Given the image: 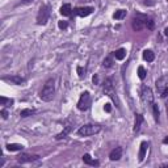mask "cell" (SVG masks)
Listing matches in <instances>:
<instances>
[{
	"label": "cell",
	"instance_id": "1",
	"mask_svg": "<svg viewBox=\"0 0 168 168\" xmlns=\"http://www.w3.org/2000/svg\"><path fill=\"white\" fill-rule=\"evenodd\" d=\"M54 93H55V80L54 79H47L46 83L43 84L41 92H39V97L42 101H51L54 99Z\"/></svg>",
	"mask_w": 168,
	"mask_h": 168
},
{
	"label": "cell",
	"instance_id": "2",
	"mask_svg": "<svg viewBox=\"0 0 168 168\" xmlns=\"http://www.w3.org/2000/svg\"><path fill=\"white\" fill-rule=\"evenodd\" d=\"M50 13H51V7L49 4L41 5V8L38 10V15H37V24L38 25H46L50 18Z\"/></svg>",
	"mask_w": 168,
	"mask_h": 168
},
{
	"label": "cell",
	"instance_id": "3",
	"mask_svg": "<svg viewBox=\"0 0 168 168\" xmlns=\"http://www.w3.org/2000/svg\"><path fill=\"white\" fill-rule=\"evenodd\" d=\"M100 130H101V127H100L99 125H92V123H88V125L81 126V127L78 130V134L80 136H91V135L97 134Z\"/></svg>",
	"mask_w": 168,
	"mask_h": 168
},
{
	"label": "cell",
	"instance_id": "4",
	"mask_svg": "<svg viewBox=\"0 0 168 168\" xmlns=\"http://www.w3.org/2000/svg\"><path fill=\"white\" fill-rule=\"evenodd\" d=\"M104 93L106 94V96H109L114 102L120 104V102H118L117 96H116V91H114V84H113V79L109 78V79H106V80L104 81ZM118 106H120V105H118Z\"/></svg>",
	"mask_w": 168,
	"mask_h": 168
},
{
	"label": "cell",
	"instance_id": "5",
	"mask_svg": "<svg viewBox=\"0 0 168 168\" xmlns=\"http://www.w3.org/2000/svg\"><path fill=\"white\" fill-rule=\"evenodd\" d=\"M146 22H147V16H143L141 13H136L135 17L133 18V22H131V26L135 32H141L142 29L146 28Z\"/></svg>",
	"mask_w": 168,
	"mask_h": 168
},
{
	"label": "cell",
	"instance_id": "6",
	"mask_svg": "<svg viewBox=\"0 0 168 168\" xmlns=\"http://www.w3.org/2000/svg\"><path fill=\"white\" fill-rule=\"evenodd\" d=\"M89 106H91V94H89L88 92H83L78 101V109L84 112V110H87Z\"/></svg>",
	"mask_w": 168,
	"mask_h": 168
},
{
	"label": "cell",
	"instance_id": "7",
	"mask_svg": "<svg viewBox=\"0 0 168 168\" xmlns=\"http://www.w3.org/2000/svg\"><path fill=\"white\" fill-rule=\"evenodd\" d=\"M141 96H142V101L146 105H151L152 102H154V94H152V91L150 87H147V85L142 87Z\"/></svg>",
	"mask_w": 168,
	"mask_h": 168
},
{
	"label": "cell",
	"instance_id": "8",
	"mask_svg": "<svg viewBox=\"0 0 168 168\" xmlns=\"http://www.w3.org/2000/svg\"><path fill=\"white\" fill-rule=\"evenodd\" d=\"M155 85H156V91H158V93L162 94L163 92H164L165 89L168 88V75H163V76H160V78L156 80Z\"/></svg>",
	"mask_w": 168,
	"mask_h": 168
},
{
	"label": "cell",
	"instance_id": "9",
	"mask_svg": "<svg viewBox=\"0 0 168 168\" xmlns=\"http://www.w3.org/2000/svg\"><path fill=\"white\" fill-rule=\"evenodd\" d=\"M39 156L38 155H30V154H21L17 156V162L18 163H29V162H34V160H38Z\"/></svg>",
	"mask_w": 168,
	"mask_h": 168
},
{
	"label": "cell",
	"instance_id": "10",
	"mask_svg": "<svg viewBox=\"0 0 168 168\" xmlns=\"http://www.w3.org/2000/svg\"><path fill=\"white\" fill-rule=\"evenodd\" d=\"M3 80L5 81H9V83L12 84H16V85H21V84L25 83V79L21 78V76L18 75H9V76H4L3 78Z\"/></svg>",
	"mask_w": 168,
	"mask_h": 168
},
{
	"label": "cell",
	"instance_id": "11",
	"mask_svg": "<svg viewBox=\"0 0 168 168\" xmlns=\"http://www.w3.org/2000/svg\"><path fill=\"white\" fill-rule=\"evenodd\" d=\"M122 147H116V148H113L112 151H110L109 154V159L112 160V162H116V160H120L121 158H122Z\"/></svg>",
	"mask_w": 168,
	"mask_h": 168
},
{
	"label": "cell",
	"instance_id": "12",
	"mask_svg": "<svg viewBox=\"0 0 168 168\" xmlns=\"http://www.w3.org/2000/svg\"><path fill=\"white\" fill-rule=\"evenodd\" d=\"M92 12H93V8L92 7H80V8H76L75 9V13L78 16H80V17H87V16H89Z\"/></svg>",
	"mask_w": 168,
	"mask_h": 168
},
{
	"label": "cell",
	"instance_id": "13",
	"mask_svg": "<svg viewBox=\"0 0 168 168\" xmlns=\"http://www.w3.org/2000/svg\"><path fill=\"white\" fill-rule=\"evenodd\" d=\"M147 147H148V143H147V142H142L141 143V148H139V154H138L139 162H143L144 156H146V152H147Z\"/></svg>",
	"mask_w": 168,
	"mask_h": 168
},
{
	"label": "cell",
	"instance_id": "14",
	"mask_svg": "<svg viewBox=\"0 0 168 168\" xmlns=\"http://www.w3.org/2000/svg\"><path fill=\"white\" fill-rule=\"evenodd\" d=\"M83 162L85 163V164H88V165H99L100 163H99V160H96V159H93V158L89 154H84L83 155Z\"/></svg>",
	"mask_w": 168,
	"mask_h": 168
},
{
	"label": "cell",
	"instance_id": "15",
	"mask_svg": "<svg viewBox=\"0 0 168 168\" xmlns=\"http://www.w3.org/2000/svg\"><path fill=\"white\" fill-rule=\"evenodd\" d=\"M144 118L142 114H136L135 116V125H134V133H138L139 130H141V126L142 123H143Z\"/></svg>",
	"mask_w": 168,
	"mask_h": 168
},
{
	"label": "cell",
	"instance_id": "16",
	"mask_svg": "<svg viewBox=\"0 0 168 168\" xmlns=\"http://www.w3.org/2000/svg\"><path fill=\"white\" fill-rule=\"evenodd\" d=\"M5 148L10 152H15V151H22L24 146L22 144H18V143H8L7 146H5Z\"/></svg>",
	"mask_w": 168,
	"mask_h": 168
},
{
	"label": "cell",
	"instance_id": "17",
	"mask_svg": "<svg viewBox=\"0 0 168 168\" xmlns=\"http://www.w3.org/2000/svg\"><path fill=\"white\" fill-rule=\"evenodd\" d=\"M71 13H72L71 4H63L62 7H60V15L62 16H71Z\"/></svg>",
	"mask_w": 168,
	"mask_h": 168
},
{
	"label": "cell",
	"instance_id": "18",
	"mask_svg": "<svg viewBox=\"0 0 168 168\" xmlns=\"http://www.w3.org/2000/svg\"><path fill=\"white\" fill-rule=\"evenodd\" d=\"M114 57H116V59H118V60L125 59V57H126V50L123 49V47H121V49L116 50V51H114Z\"/></svg>",
	"mask_w": 168,
	"mask_h": 168
},
{
	"label": "cell",
	"instance_id": "19",
	"mask_svg": "<svg viewBox=\"0 0 168 168\" xmlns=\"http://www.w3.org/2000/svg\"><path fill=\"white\" fill-rule=\"evenodd\" d=\"M143 59L147 60V62H152V60L155 59L154 51H151V50H144L143 51Z\"/></svg>",
	"mask_w": 168,
	"mask_h": 168
},
{
	"label": "cell",
	"instance_id": "20",
	"mask_svg": "<svg viewBox=\"0 0 168 168\" xmlns=\"http://www.w3.org/2000/svg\"><path fill=\"white\" fill-rule=\"evenodd\" d=\"M126 10L125 9H118L114 12V15H113V18H116V20H122L123 17H126Z\"/></svg>",
	"mask_w": 168,
	"mask_h": 168
},
{
	"label": "cell",
	"instance_id": "21",
	"mask_svg": "<svg viewBox=\"0 0 168 168\" xmlns=\"http://www.w3.org/2000/svg\"><path fill=\"white\" fill-rule=\"evenodd\" d=\"M151 108H152V114H154V118L156 122H159V108H158V105L155 104V102H152L151 104Z\"/></svg>",
	"mask_w": 168,
	"mask_h": 168
},
{
	"label": "cell",
	"instance_id": "22",
	"mask_svg": "<svg viewBox=\"0 0 168 168\" xmlns=\"http://www.w3.org/2000/svg\"><path fill=\"white\" fill-rule=\"evenodd\" d=\"M34 113H36V110H34V109H29V108H28V109H22V110H21L20 116L25 118V117H29V116H33Z\"/></svg>",
	"mask_w": 168,
	"mask_h": 168
},
{
	"label": "cell",
	"instance_id": "23",
	"mask_svg": "<svg viewBox=\"0 0 168 168\" xmlns=\"http://www.w3.org/2000/svg\"><path fill=\"white\" fill-rule=\"evenodd\" d=\"M138 76H139V79H141V80L146 79V76H147V71H146V68H144L143 66H139V67H138Z\"/></svg>",
	"mask_w": 168,
	"mask_h": 168
},
{
	"label": "cell",
	"instance_id": "24",
	"mask_svg": "<svg viewBox=\"0 0 168 168\" xmlns=\"http://www.w3.org/2000/svg\"><path fill=\"white\" fill-rule=\"evenodd\" d=\"M70 131H71V126H66L64 130H63L62 133L58 134V135L55 136V138H57V139H63V138H66V136H67V134L70 133Z\"/></svg>",
	"mask_w": 168,
	"mask_h": 168
},
{
	"label": "cell",
	"instance_id": "25",
	"mask_svg": "<svg viewBox=\"0 0 168 168\" xmlns=\"http://www.w3.org/2000/svg\"><path fill=\"white\" fill-rule=\"evenodd\" d=\"M0 104H1V105H12L13 104V100L12 99H7V97L1 96V97H0Z\"/></svg>",
	"mask_w": 168,
	"mask_h": 168
},
{
	"label": "cell",
	"instance_id": "26",
	"mask_svg": "<svg viewBox=\"0 0 168 168\" xmlns=\"http://www.w3.org/2000/svg\"><path fill=\"white\" fill-rule=\"evenodd\" d=\"M102 66H104V67H112L113 66V60H112V58H105L104 59V62H102Z\"/></svg>",
	"mask_w": 168,
	"mask_h": 168
},
{
	"label": "cell",
	"instance_id": "27",
	"mask_svg": "<svg viewBox=\"0 0 168 168\" xmlns=\"http://www.w3.org/2000/svg\"><path fill=\"white\" fill-rule=\"evenodd\" d=\"M146 28H147V29H150V30H154V28H155V22H154V20H147V22H146Z\"/></svg>",
	"mask_w": 168,
	"mask_h": 168
},
{
	"label": "cell",
	"instance_id": "28",
	"mask_svg": "<svg viewBox=\"0 0 168 168\" xmlns=\"http://www.w3.org/2000/svg\"><path fill=\"white\" fill-rule=\"evenodd\" d=\"M67 21H59V22H58V26H59V29H66L67 28Z\"/></svg>",
	"mask_w": 168,
	"mask_h": 168
},
{
	"label": "cell",
	"instance_id": "29",
	"mask_svg": "<svg viewBox=\"0 0 168 168\" xmlns=\"http://www.w3.org/2000/svg\"><path fill=\"white\" fill-rule=\"evenodd\" d=\"M1 117L4 118V120H7V118H8V112L5 109H1Z\"/></svg>",
	"mask_w": 168,
	"mask_h": 168
},
{
	"label": "cell",
	"instance_id": "30",
	"mask_svg": "<svg viewBox=\"0 0 168 168\" xmlns=\"http://www.w3.org/2000/svg\"><path fill=\"white\" fill-rule=\"evenodd\" d=\"M104 110L105 112H112V106H110V104H105V106H104Z\"/></svg>",
	"mask_w": 168,
	"mask_h": 168
},
{
	"label": "cell",
	"instance_id": "31",
	"mask_svg": "<svg viewBox=\"0 0 168 168\" xmlns=\"http://www.w3.org/2000/svg\"><path fill=\"white\" fill-rule=\"evenodd\" d=\"M93 83H94V84H100V81H99V75H94V76H93Z\"/></svg>",
	"mask_w": 168,
	"mask_h": 168
},
{
	"label": "cell",
	"instance_id": "32",
	"mask_svg": "<svg viewBox=\"0 0 168 168\" xmlns=\"http://www.w3.org/2000/svg\"><path fill=\"white\" fill-rule=\"evenodd\" d=\"M168 96V88L167 89H165V91L164 92H163V93L162 94H160V97H163V99H164V97H167Z\"/></svg>",
	"mask_w": 168,
	"mask_h": 168
},
{
	"label": "cell",
	"instance_id": "33",
	"mask_svg": "<svg viewBox=\"0 0 168 168\" xmlns=\"http://www.w3.org/2000/svg\"><path fill=\"white\" fill-rule=\"evenodd\" d=\"M78 72H79V76H80V78H81V76H83V68H81L80 66H79V67H78Z\"/></svg>",
	"mask_w": 168,
	"mask_h": 168
},
{
	"label": "cell",
	"instance_id": "34",
	"mask_svg": "<svg viewBox=\"0 0 168 168\" xmlns=\"http://www.w3.org/2000/svg\"><path fill=\"white\" fill-rule=\"evenodd\" d=\"M163 143H164V144H168V136H165V138L163 139Z\"/></svg>",
	"mask_w": 168,
	"mask_h": 168
},
{
	"label": "cell",
	"instance_id": "35",
	"mask_svg": "<svg viewBox=\"0 0 168 168\" xmlns=\"http://www.w3.org/2000/svg\"><path fill=\"white\" fill-rule=\"evenodd\" d=\"M164 36H167V37H168V28H165V29H164Z\"/></svg>",
	"mask_w": 168,
	"mask_h": 168
},
{
	"label": "cell",
	"instance_id": "36",
	"mask_svg": "<svg viewBox=\"0 0 168 168\" xmlns=\"http://www.w3.org/2000/svg\"><path fill=\"white\" fill-rule=\"evenodd\" d=\"M162 167H168V163H164V164H162Z\"/></svg>",
	"mask_w": 168,
	"mask_h": 168
},
{
	"label": "cell",
	"instance_id": "37",
	"mask_svg": "<svg viewBox=\"0 0 168 168\" xmlns=\"http://www.w3.org/2000/svg\"><path fill=\"white\" fill-rule=\"evenodd\" d=\"M22 1H24V3H30L32 0H22Z\"/></svg>",
	"mask_w": 168,
	"mask_h": 168
},
{
	"label": "cell",
	"instance_id": "38",
	"mask_svg": "<svg viewBox=\"0 0 168 168\" xmlns=\"http://www.w3.org/2000/svg\"><path fill=\"white\" fill-rule=\"evenodd\" d=\"M167 113H168V102H167Z\"/></svg>",
	"mask_w": 168,
	"mask_h": 168
}]
</instances>
